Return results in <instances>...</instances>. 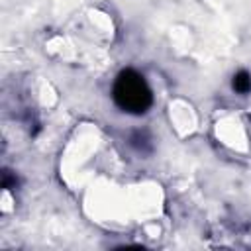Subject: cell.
Here are the masks:
<instances>
[{"label": "cell", "instance_id": "obj_1", "mask_svg": "<svg viewBox=\"0 0 251 251\" xmlns=\"http://www.w3.org/2000/svg\"><path fill=\"white\" fill-rule=\"evenodd\" d=\"M114 104L126 114H145L153 104V92L145 76L133 69H124L118 73L112 86Z\"/></svg>", "mask_w": 251, "mask_h": 251}, {"label": "cell", "instance_id": "obj_2", "mask_svg": "<svg viewBox=\"0 0 251 251\" xmlns=\"http://www.w3.org/2000/svg\"><path fill=\"white\" fill-rule=\"evenodd\" d=\"M231 86L235 92L239 94H247L251 90V75L247 71H237L233 75V80H231Z\"/></svg>", "mask_w": 251, "mask_h": 251}]
</instances>
